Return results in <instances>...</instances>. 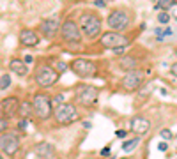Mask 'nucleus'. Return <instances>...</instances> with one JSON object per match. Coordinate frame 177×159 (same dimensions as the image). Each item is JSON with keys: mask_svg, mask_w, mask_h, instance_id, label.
Returning a JSON list of instances; mask_svg holds the SVG:
<instances>
[{"mask_svg": "<svg viewBox=\"0 0 177 159\" xmlns=\"http://www.w3.org/2000/svg\"><path fill=\"white\" fill-rule=\"evenodd\" d=\"M80 28H82L83 35L87 39H96L98 35L101 34V27H103V21H101V18L96 14V12H82V16H80Z\"/></svg>", "mask_w": 177, "mask_h": 159, "instance_id": "1", "label": "nucleus"}, {"mask_svg": "<svg viewBox=\"0 0 177 159\" xmlns=\"http://www.w3.org/2000/svg\"><path fill=\"white\" fill-rule=\"evenodd\" d=\"M32 106H34V115L37 117L41 122L48 120L53 115V101L50 96L44 92H36L32 97Z\"/></svg>", "mask_w": 177, "mask_h": 159, "instance_id": "2", "label": "nucleus"}, {"mask_svg": "<svg viewBox=\"0 0 177 159\" xmlns=\"http://www.w3.org/2000/svg\"><path fill=\"white\" fill-rule=\"evenodd\" d=\"M53 119L59 126H69L78 120V110L73 103H64L60 106H57V110L53 111Z\"/></svg>", "mask_w": 177, "mask_h": 159, "instance_id": "3", "label": "nucleus"}, {"mask_svg": "<svg viewBox=\"0 0 177 159\" xmlns=\"http://www.w3.org/2000/svg\"><path fill=\"white\" fill-rule=\"evenodd\" d=\"M59 82V71L53 69L51 66H39L37 72H36V83L39 88H50Z\"/></svg>", "mask_w": 177, "mask_h": 159, "instance_id": "4", "label": "nucleus"}, {"mask_svg": "<svg viewBox=\"0 0 177 159\" xmlns=\"http://www.w3.org/2000/svg\"><path fill=\"white\" fill-rule=\"evenodd\" d=\"M69 67H71V71L74 72L78 78H82V80L96 76V69H98V66H96L94 62L87 60V58H74V60H71Z\"/></svg>", "mask_w": 177, "mask_h": 159, "instance_id": "5", "label": "nucleus"}, {"mask_svg": "<svg viewBox=\"0 0 177 159\" xmlns=\"http://www.w3.org/2000/svg\"><path fill=\"white\" fill-rule=\"evenodd\" d=\"M129 44V39L119 32H106L101 35V46L108 49H124Z\"/></svg>", "mask_w": 177, "mask_h": 159, "instance_id": "6", "label": "nucleus"}, {"mask_svg": "<svg viewBox=\"0 0 177 159\" xmlns=\"http://www.w3.org/2000/svg\"><path fill=\"white\" fill-rule=\"evenodd\" d=\"M60 34L62 39L66 43H80L82 41V28H80V23L73 21V20H66L60 27Z\"/></svg>", "mask_w": 177, "mask_h": 159, "instance_id": "7", "label": "nucleus"}, {"mask_svg": "<svg viewBox=\"0 0 177 159\" xmlns=\"http://www.w3.org/2000/svg\"><path fill=\"white\" fill-rule=\"evenodd\" d=\"M106 25L112 28V32H119V30H126L129 25V16L127 12L121 11V9H113L110 12V16L106 20Z\"/></svg>", "mask_w": 177, "mask_h": 159, "instance_id": "8", "label": "nucleus"}, {"mask_svg": "<svg viewBox=\"0 0 177 159\" xmlns=\"http://www.w3.org/2000/svg\"><path fill=\"white\" fill-rule=\"evenodd\" d=\"M0 148H2V154L12 157L18 152V148H20V136L14 134V133H2V136H0Z\"/></svg>", "mask_w": 177, "mask_h": 159, "instance_id": "9", "label": "nucleus"}, {"mask_svg": "<svg viewBox=\"0 0 177 159\" xmlns=\"http://www.w3.org/2000/svg\"><path fill=\"white\" fill-rule=\"evenodd\" d=\"M98 96H99V90L92 85H82V87L76 90V99L82 106H92V104L98 101Z\"/></svg>", "mask_w": 177, "mask_h": 159, "instance_id": "10", "label": "nucleus"}, {"mask_svg": "<svg viewBox=\"0 0 177 159\" xmlns=\"http://www.w3.org/2000/svg\"><path fill=\"white\" fill-rule=\"evenodd\" d=\"M144 85V76H142V72L136 69V71H131V72H126L121 80V87L122 90H126V92H135V90H138L140 87Z\"/></svg>", "mask_w": 177, "mask_h": 159, "instance_id": "11", "label": "nucleus"}, {"mask_svg": "<svg viewBox=\"0 0 177 159\" xmlns=\"http://www.w3.org/2000/svg\"><path fill=\"white\" fill-rule=\"evenodd\" d=\"M20 99L18 97H6L2 99V103H0V110H2V117H6V119H11L14 117L20 111Z\"/></svg>", "mask_w": 177, "mask_h": 159, "instance_id": "12", "label": "nucleus"}, {"mask_svg": "<svg viewBox=\"0 0 177 159\" xmlns=\"http://www.w3.org/2000/svg\"><path fill=\"white\" fill-rule=\"evenodd\" d=\"M129 129L135 133V136H144L147 133L151 131V120L149 119H145V117H133L131 122H129Z\"/></svg>", "mask_w": 177, "mask_h": 159, "instance_id": "13", "label": "nucleus"}, {"mask_svg": "<svg viewBox=\"0 0 177 159\" xmlns=\"http://www.w3.org/2000/svg\"><path fill=\"white\" fill-rule=\"evenodd\" d=\"M60 27L62 25L59 23V18L53 16V18H48V20H43V21H41V25H39V32L43 34L46 39H51Z\"/></svg>", "mask_w": 177, "mask_h": 159, "instance_id": "14", "label": "nucleus"}, {"mask_svg": "<svg viewBox=\"0 0 177 159\" xmlns=\"http://www.w3.org/2000/svg\"><path fill=\"white\" fill-rule=\"evenodd\" d=\"M34 154L37 159H51L55 156V147L48 142H39L34 147Z\"/></svg>", "mask_w": 177, "mask_h": 159, "instance_id": "15", "label": "nucleus"}, {"mask_svg": "<svg viewBox=\"0 0 177 159\" xmlns=\"http://www.w3.org/2000/svg\"><path fill=\"white\" fill-rule=\"evenodd\" d=\"M20 43L22 46H27V48H32V46H37L39 44V34L32 28H23L20 32Z\"/></svg>", "mask_w": 177, "mask_h": 159, "instance_id": "16", "label": "nucleus"}, {"mask_svg": "<svg viewBox=\"0 0 177 159\" xmlns=\"http://www.w3.org/2000/svg\"><path fill=\"white\" fill-rule=\"evenodd\" d=\"M9 69H11V72L18 74L20 78H23V76H27V74H28L27 64L22 62L20 58H11V60H9Z\"/></svg>", "mask_w": 177, "mask_h": 159, "instance_id": "17", "label": "nucleus"}, {"mask_svg": "<svg viewBox=\"0 0 177 159\" xmlns=\"http://www.w3.org/2000/svg\"><path fill=\"white\" fill-rule=\"evenodd\" d=\"M136 58L133 55H122L121 57V60H119V66H121L122 71H126V72H131V71H136Z\"/></svg>", "mask_w": 177, "mask_h": 159, "instance_id": "18", "label": "nucleus"}, {"mask_svg": "<svg viewBox=\"0 0 177 159\" xmlns=\"http://www.w3.org/2000/svg\"><path fill=\"white\" fill-rule=\"evenodd\" d=\"M20 119H30L34 115V106H32V101H22V106H20V111H18Z\"/></svg>", "mask_w": 177, "mask_h": 159, "instance_id": "19", "label": "nucleus"}, {"mask_svg": "<svg viewBox=\"0 0 177 159\" xmlns=\"http://www.w3.org/2000/svg\"><path fill=\"white\" fill-rule=\"evenodd\" d=\"M138 143H140V138L138 136L131 138V140H126V142L122 143V150H124V152H131L133 148L138 147Z\"/></svg>", "mask_w": 177, "mask_h": 159, "instance_id": "20", "label": "nucleus"}, {"mask_svg": "<svg viewBox=\"0 0 177 159\" xmlns=\"http://www.w3.org/2000/svg\"><path fill=\"white\" fill-rule=\"evenodd\" d=\"M9 87H11V76L7 72H2V76H0V90H6Z\"/></svg>", "mask_w": 177, "mask_h": 159, "instance_id": "21", "label": "nucleus"}, {"mask_svg": "<svg viewBox=\"0 0 177 159\" xmlns=\"http://www.w3.org/2000/svg\"><path fill=\"white\" fill-rule=\"evenodd\" d=\"M175 4V0H158V9H163V11H168L172 6Z\"/></svg>", "mask_w": 177, "mask_h": 159, "instance_id": "22", "label": "nucleus"}, {"mask_svg": "<svg viewBox=\"0 0 177 159\" xmlns=\"http://www.w3.org/2000/svg\"><path fill=\"white\" fill-rule=\"evenodd\" d=\"M158 21L160 23H163V25H166V23L170 21V14H168V12H160V14H158Z\"/></svg>", "mask_w": 177, "mask_h": 159, "instance_id": "23", "label": "nucleus"}, {"mask_svg": "<svg viewBox=\"0 0 177 159\" xmlns=\"http://www.w3.org/2000/svg\"><path fill=\"white\" fill-rule=\"evenodd\" d=\"M160 136L163 138V140H172V131H170V129H161Z\"/></svg>", "mask_w": 177, "mask_h": 159, "instance_id": "24", "label": "nucleus"}, {"mask_svg": "<svg viewBox=\"0 0 177 159\" xmlns=\"http://www.w3.org/2000/svg\"><path fill=\"white\" fill-rule=\"evenodd\" d=\"M27 119H20V122H18V131H25V129H27Z\"/></svg>", "mask_w": 177, "mask_h": 159, "instance_id": "25", "label": "nucleus"}, {"mask_svg": "<svg viewBox=\"0 0 177 159\" xmlns=\"http://www.w3.org/2000/svg\"><path fill=\"white\" fill-rule=\"evenodd\" d=\"M7 120L9 119H6V117H2V120H0V131L2 133H6V129H7Z\"/></svg>", "mask_w": 177, "mask_h": 159, "instance_id": "26", "label": "nucleus"}, {"mask_svg": "<svg viewBox=\"0 0 177 159\" xmlns=\"http://www.w3.org/2000/svg\"><path fill=\"white\" fill-rule=\"evenodd\" d=\"M99 156H103V157H108V156H110V145H106L105 148H101Z\"/></svg>", "mask_w": 177, "mask_h": 159, "instance_id": "27", "label": "nucleus"}, {"mask_svg": "<svg viewBox=\"0 0 177 159\" xmlns=\"http://www.w3.org/2000/svg\"><path fill=\"white\" fill-rule=\"evenodd\" d=\"M57 71H59V72L67 71V64H64V62H59V64H57Z\"/></svg>", "mask_w": 177, "mask_h": 159, "instance_id": "28", "label": "nucleus"}, {"mask_svg": "<svg viewBox=\"0 0 177 159\" xmlns=\"http://www.w3.org/2000/svg\"><path fill=\"white\" fill-rule=\"evenodd\" d=\"M96 7H106V0H92Z\"/></svg>", "mask_w": 177, "mask_h": 159, "instance_id": "29", "label": "nucleus"}, {"mask_svg": "<svg viewBox=\"0 0 177 159\" xmlns=\"http://www.w3.org/2000/svg\"><path fill=\"white\" fill-rule=\"evenodd\" d=\"M115 136L117 138H126V131H124V129H117V131H115Z\"/></svg>", "mask_w": 177, "mask_h": 159, "instance_id": "30", "label": "nucleus"}, {"mask_svg": "<svg viewBox=\"0 0 177 159\" xmlns=\"http://www.w3.org/2000/svg\"><path fill=\"white\" fill-rule=\"evenodd\" d=\"M158 148H160L161 152H165L166 148H168V145H166V142H161V143H160V145H158Z\"/></svg>", "mask_w": 177, "mask_h": 159, "instance_id": "31", "label": "nucleus"}, {"mask_svg": "<svg viewBox=\"0 0 177 159\" xmlns=\"http://www.w3.org/2000/svg\"><path fill=\"white\" fill-rule=\"evenodd\" d=\"M170 72H172V74H174V76L177 78V62H175V64H172V67H170Z\"/></svg>", "mask_w": 177, "mask_h": 159, "instance_id": "32", "label": "nucleus"}, {"mask_svg": "<svg viewBox=\"0 0 177 159\" xmlns=\"http://www.w3.org/2000/svg\"><path fill=\"white\" fill-rule=\"evenodd\" d=\"M53 103H55V104H59V106H60V104H64V103H62V96H55Z\"/></svg>", "mask_w": 177, "mask_h": 159, "instance_id": "33", "label": "nucleus"}, {"mask_svg": "<svg viewBox=\"0 0 177 159\" xmlns=\"http://www.w3.org/2000/svg\"><path fill=\"white\" fill-rule=\"evenodd\" d=\"M32 60H34V57H32V55H25V60H23V62H25V64H30Z\"/></svg>", "mask_w": 177, "mask_h": 159, "instance_id": "34", "label": "nucleus"}, {"mask_svg": "<svg viewBox=\"0 0 177 159\" xmlns=\"http://www.w3.org/2000/svg\"><path fill=\"white\" fill-rule=\"evenodd\" d=\"M175 57H177V49H175Z\"/></svg>", "mask_w": 177, "mask_h": 159, "instance_id": "35", "label": "nucleus"}, {"mask_svg": "<svg viewBox=\"0 0 177 159\" xmlns=\"http://www.w3.org/2000/svg\"><path fill=\"white\" fill-rule=\"evenodd\" d=\"M175 4H177V0H175Z\"/></svg>", "mask_w": 177, "mask_h": 159, "instance_id": "36", "label": "nucleus"}, {"mask_svg": "<svg viewBox=\"0 0 177 159\" xmlns=\"http://www.w3.org/2000/svg\"><path fill=\"white\" fill-rule=\"evenodd\" d=\"M175 20H177V16H175Z\"/></svg>", "mask_w": 177, "mask_h": 159, "instance_id": "37", "label": "nucleus"}, {"mask_svg": "<svg viewBox=\"0 0 177 159\" xmlns=\"http://www.w3.org/2000/svg\"><path fill=\"white\" fill-rule=\"evenodd\" d=\"M106 2H108V0H106Z\"/></svg>", "mask_w": 177, "mask_h": 159, "instance_id": "38", "label": "nucleus"}, {"mask_svg": "<svg viewBox=\"0 0 177 159\" xmlns=\"http://www.w3.org/2000/svg\"><path fill=\"white\" fill-rule=\"evenodd\" d=\"M112 159H113V157H112Z\"/></svg>", "mask_w": 177, "mask_h": 159, "instance_id": "39", "label": "nucleus"}]
</instances>
